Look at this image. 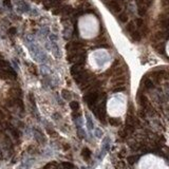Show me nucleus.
Masks as SVG:
<instances>
[{
    "label": "nucleus",
    "instance_id": "f8f14e48",
    "mask_svg": "<svg viewBox=\"0 0 169 169\" xmlns=\"http://www.w3.org/2000/svg\"><path fill=\"white\" fill-rule=\"evenodd\" d=\"M126 31L129 32V33H132L133 31H135V26H134V23L133 22H129L126 26Z\"/></svg>",
    "mask_w": 169,
    "mask_h": 169
},
{
    "label": "nucleus",
    "instance_id": "4468645a",
    "mask_svg": "<svg viewBox=\"0 0 169 169\" xmlns=\"http://www.w3.org/2000/svg\"><path fill=\"white\" fill-rule=\"evenodd\" d=\"M29 71L33 74V75H37L38 74V71H37V68L36 66H34V65H29Z\"/></svg>",
    "mask_w": 169,
    "mask_h": 169
},
{
    "label": "nucleus",
    "instance_id": "1a4fd4ad",
    "mask_svg": "<svg viewBox=\"0 0 169 169\" xmlns=\"http://www.w3.org/2000/svg\"><path fill=\"white\" fill-rule=\"evenodd\" d=\"M130 35H131V38L134 41H140L141 40V34L137 31H133L132 33H130Z\"/></svg>",
    "mask_w": 169,
    "mask_h": 169
},
{
    "label": "nucleus",
    "instance_id": "dca6fc26",
    "mask_svg": "<svg viewBox=\"0 0 169 169\" xmlns=\"http://www.w3.org/2000/svg\"><path fill=\"white\" fill-rule=\"evenodd\" d=\"M7 67H10V64H8L7 61L3 60V59H0V69H2V68H7Z\"/></svg>",
    "mask_w": 169,
    "mask_h": 169
},
{
    "label": "nucleus",
    "instance_id": "f03ea898",
    "mask_svg": "<svg viewBox=\"0 0 169 169\" xmlns=\"http://www.w3.org/2000/svg\"><path fill=\"white\" fill-rule=\"evenodd\" d=\"M16 77L17 74L11 67L0 69V79H15Z\"/></svg>",
    "mask_w": 169,
    "mask_h": 169
},
{
    "label": "nucleus",
    "instance_id": "2eb2a0df",
    "mask_svg": "<svg viewBox=\"0 0 169 169\" xmlns=\"http://www.w3.org/2000/svg\"><path fill=\"white\" fill-rule=\"evenodd\" d=\"M61 166H63L65 169H73L74 168V165L72 163H68V162H64L61 164Z\"/></svg>",
    "mask_w": 169,
    "mask_h": 169
},
{
    "label": "nucleus",
    "instance_id": "ddd939ff",
    "mask_svg": "<svg viewBox=\"0 0 169 169\" xmlns=\"http://www.w3.org/2000/svg\"><path fill=\"white\" fill-rule=\"evenodd\" d=\"M118 20H120L121 22H126V21L128 20L127 14H126V13H121V14L118 15Z\"/></svg>",
    "mask_w": 169,
    "mask_h": 169
},
{
    "label": "nucleus",
    "instance_id": "9b49d317",
    "mask_svg": "<svg viewBox=\"0 0 169 169\" xmlns=\"http://www.w3.org/2000/svg\"><path fill=\"white\" fill-rule=\"evenodd\" d=\"M109 123H110V125H112V126H120V124H121V121L118 120V118H115V117H112V118H110L109 120Z\"/></svg>",
    "mask_w": 169,
    "mask_h": 169
},
{
    "label": "nucleus",
    "instance_id": "aec40b11",
    "mask_svg": "<svg viewBox=\"0 0 169 169\" xmlns=\"http://www.w3.org/2000/svg\"><path fill=\"white\" fill-rule=\"evenodd\" d=\"M4 117H5V115H4V113L2 112V110H0V121H2V120H4Z\"/></svg>",
    "mask_w": 169,
    "mask_h": 169
},
{
    "label": "nucleus",
    "instance_id": "a211bd4d",
    "mask_svg": "<svg viewBox=\"0 0 169 169\" xmlns=\"http://www.w3.org/2000/svg\"><path fill=\"white\" fill-rule=\"evenodd\" d=\"M162 25L165 26V28H168V26H169V17H167L166 19L162 20Z\"/></svg>",
    "mask_w": 169,
    "mask_h": 169
},
{
    "label": "nucleus",
    "instance_id": "7ed1b4c3",
    "mask_svg": "<svg viewBox=\"0 0 169 169\" xmlns=\"http://www.w3.org/2000/svg\"><path fill=\"white\" fill-rule=\"evenodd\" d=\"M89 77H90V76H89V74L86 72V71H84V70H82L81 72H78V73H76L74 75L75 82L77 84H79V85H85L89 81Z\"/></svg>",
    "mask_w": 169,
    "mask_h": 169
},
{
    "label": "nucleus",
    "instance_id": "20e7f679",
    "mask_svg": "<svg viewBox=\"0 0 169 169\" xmlns=\"http://www.w3.org/2000/svg\"><path fill=\"white\" fill-rule=\"evenodd\" d=\"M82 48H83V44L81 42H77V41L70 42L67 46V50L70 52H78V50H81Z\"/></svg>",
    "mask_w": 169,
    "mask_h": 169
},
{
    "label": "nucleus",
    "instance_id": "0eeeda50",
    "mask_svg": "<svg viewBox=\"0 0 169 169\" xmlns=\"http://www.w3.org/2000/svg\"><path fill=\"white\" fill-rule=\"evenodd\" d=\"M82 155H83V157L86 160V161H88V160H90V157H91V151L89 150L88 148H84L83 152H82Z\"/></svg>",
    "mask_w": 169,
    "mask_h": 169
},
{
    "label": "nucleus",
    "instance_id": "39448f33",
    "mask_svg": "<svg viewBox=\"0 0 169 169\" xmlns=\"http://www.w3.org/2000/svg\"><path fill=\"white\" fill-rule=\"evenodd\" d=\"M109 7L111 8L113 12H115V13H118V12H121V10H122L121 4H120L117 1H111V2L109 3Z\"/></svg>",
    "mask_w": 169,
    "mask_h": 169
},
{
    "label": "nucleus",
    "instance_id": "412c9836",
    "mask_svg": "<svg viewBox=\"0 0 169 169\" xmlns=\"http://www.w3.org/2000/svg\"><path fill=\"white\" fill-rule=\"evenodd\" d=\"M145 2H146V3H147V5L149 6V5L151 4V3L153 2V0H145Z\"/></svg>",
    "mask_w": 169,
    "mask_h": 169
},
{
    "label": "nucleus",
    "instance_id": "6ab92c4d",
    "mask_svg": "<svg viewBox=\"0 0 169 169\" xmlns=\"http://www.w3.org/2000/svg\"><path fill=\"white\" fill-rule=\"evenodd\" d=\"M72 116H73V118H78L79 116H81V113L78 112V110H77V111H73Z\"/></svg>",
    "mask_w": 169,
    "mask_h": 169
},
{
    "label": "nucleus",
    "instance_id": "f257e3e1",
    "mask_svg": "<svg viewBox=\"0 0 169 169\" xmlns=\"http://www.w3.org/2000/svg\"><path fill=\"white\" fill-rule=\"evenodd\" d=\"M100 97H101V93L98 91H96V90H92L90 92H88L86 94V96L84 97V100L86 101V103L88 104V106L90 107V108L92 109L93 107L96 105L97 101L100 100Z\"/></svg>",
    "mask_w": 169,
    "mask_h": 169
},
{
    "label": "nucleus",
    "instance_id": "423d86ee",
    "mask_svg": "<svg viewBox=\"0 0 169 169\" xmlns=\"http://www.w3.org/2000/svg\"><path fill=\"white\" fill-rule=\"evenodd\" d=\"M61 96H63L64 100L70 101L71 97H72V93H71L69 90H67V89H63V90H61Z\"/></svg>",
    "mask_w": 169,
    "mask_h": 169
},
{
    "label": "nucleus",
    "instance_id": "f3484780",
    "mask_svg": "<svg viewBox=\"0 0 169 169\" xmlns=\"http://www.w3.org/2000/svg\"><path fill=\"white\" fill-rule=\"evenodd\" d=\"M137 158H138V157H137L136 155H132V156H129V157H128V161H129L130 164H133V163H135V161H136Z\"/></svg>",
    "mask_w": 169,
    "mask_h": 169
},
{
    "label": "nucleus",
    "instance_id": "9d476101",
    "mask_svg": "<svg viewBox=\"0 0 169 169\" xmlns=\"http://www.w3.org/2000/svg\"><path fill=\"white\" fill-rule=\"evenodd\" d=\"M70 108L72 109L73 111H77L79 110V103L76 102V101H72L70 103Z\"/></svg>",
    "mask_w": 169,
    "mask_h": 169
},
{
    "label": "nucleus",
    "instance_id": "6e6552de",
    "mask_svg": "<svg viewBox=\"0 0 169 169\" xmlns=\"http://www.w3.org/2000/svg\"><path fill=\"white\" fill-rule=\"evenodd\" d=\"M143 84H144L145 88H147V89H150V88H152V87H153V83H152V81H151L150 78H148V77H145V78L143 79Z\"/></svg>",
    "mask_w": 169,
    "mask_h": 169
}]
</instances>
